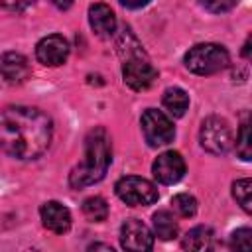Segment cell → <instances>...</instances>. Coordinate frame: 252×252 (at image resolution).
Wrapping results in <instances>:
<instances>
[{"instance_id": "cell-1", "label": "cell", "mask_w": 252, "mask_h": 252, "mask_svg": "<svg viewBox=\"0 0 252 252\" xmlns=\"http://www.w3.org/2000/svg\"><path fill=\"white\" fill-rule=\"evenodd\" d=\"M51 118L35 108L12 104L0 110V150L20 161L37 159L51 144Z\"/></svg>"}, {"instance_id": "cell-2", "label": "cell", "mask_w": 252, "mask_h": 252, "mask_svg": "<svg viewBox=\"0 0 252 252\" xmlns=\"http://www.w3.org/2000/svg\"><path fill=\"white\" fill-rule=\"evenodd\" d=\"M112 161V142L102 126L93 128L85 138V158L69 173L71 189H83L98 183Z\"/></svg>"}, {"instance_id": "cell-3", "label": "cell", "mask_w": 252, "mask_h": 252, "mask_svg": "<svg viewBox=\"0 0 252 252\" xmlns=\"http://www.w3.org/2000/svg\"><path fill=\"white\" fill-rule=\"evenodd\" d=\"M118 41V53L122 55V79L132 91H148L158 79V69L144 53L138 39L124 30Z\"/></svg>"}, {"instance_id": "cell-4", "label": "cell", "mask_w": 252, "mask_h": 252, "mask_svg": "<svg viewBox=\"0 0 252 252\" xmlns=\"http://www.w3.org/2000/svg\"><path fill=\"white\" fill-rule=\"evenodd\" d=\"M183 61L185 67L195 75H215L228 67L230 55L226 47L219 43H197L185 53Z\"/></svg>"}, {"instance_id": "cell-5", "label": "cell", "mask_w": 252, "mask_h": 252, "mask_svg": "<svg viewBox=\"0 0 252 252\" xmlns=\"http://www.w3.org/2000/svg\"><path fill=\"white\" fill-rule=\"evenodd\" d=\"M114 191L118 195V199L130 207H146V205H154L159 197L156 185L144 177L138 175H126L120 177L114 185Z\"/></svg>"}, {"instance_id": "cell-6", "label": "cell", "mask_w": 252, "mask_h": 252, "mask_svg": "<svg viewBox=\"0 0 252 252\" xmlns=\"http://www.w3.org/2000/svg\"><path fill=\"white\" fill-rule=\"evenodd\" d=\"M201 148L213 156H222L232 148V130L220 116H209L203 120L199 130Z\"/></svg>"}, {"instance_id": "cell-7", "label": "cell", "mask_w": 252, "mask_h": 252, "mask_svg": "<svg viewBox=\"0 0 252 252\" xmlns=\"http://www.w3.org/2000/svg\"><path fill=\"white\" fill-rule=\"evenodd\" d=\"M142 132H144V138L150 146L158 148V146H165L173 140L175 136V128H173V122L161 112V110H156V108H148L144 114H142Z\"/></svg>"}, {"instance_id": "cell-8", "label": "cell", "mask_w": 252, "mask_h": 252, "mask_svg": "<svg viewBox=\"0 0 252 252\" xmlns=\"http://www.w3.org/2000/svg\"><path fill=\"white\" fill-rule=\"evenodd\" d=\"M120 244L130 252H146L154 248V234L142 220L128 219L120 226Z\"/></svg>"}, {"instance_id": "cell-9", "label": "cell", "mask_w": 252, "mask_h": 252, "mask_svg": "<svg viewBox=\"0 0 252 252\" xmlns=\"http://www.w3.org/2000/svg\"><path fill=\"white\" fill-rule=\"evenodd\" d=\"M35 57H37V61L41 65L59 67L69 57V41L59 33L45 35L35 45Z\"/></svg>"}, {"instance_id": "cell-10", "label": "cell", "mask_w": 252, "mask_h": 252, "mask_svg": "<svg viewBox=\"0 0 252 252\" xmlns=\"http://www.w3.org/2000/svg\"><path fill=\"white\" fill-rule=\"evenodd\" d=\"M152 173L159 183L173 185L185 175V159L181 158L179 152H173V150L163 152L156 158L152 165Z\"/></svg>"}, {"instance_id": "cell-11", "label": "cell", "mask_w": 252, "mask_h": 252, "mask_svg": "<svg viewBox=\"0 0 252 252\" xmlns=\"http://www.w3.org/2000/svg\"><path fill=\"white\" fill-rule=\"evenodd\" d=\"M0 73H2L6 83L20 85L26 79H30L32 67H30V61L26 55H22L18 51H6L0 57Z\"/></svg>"}, {"instance_id": "cell-12", "label": "cell", "mask_w": 252, "mask_h": 252, "mask_svg": "<svg viewBox=\"0 0 252 252\" xmlns=\"http://www.w3.org/2000/svg\"><path fill=\"white\" fill-rule=\"evenodd\" d=\"M39 217H41L43 226L47 230L55 232V234H65L71 228V213L59 201H47V203H43L41 209H39Z\"/></svg>"}, {"instance_id": "cell-13", "label": "cell", "mask_w": 252, "mask_h": 252, "mask_svg": "<svg viewBox=\"0 0 252 252\" xmlns=\"http://www.w3.org/2000/svg\"><path fill=\"white\" fill-rule=\"evenodd\" d=\"M89 24L93 28V32L98 37H110L116 32V16L110 10V6L102 4V2H94L89 6Z\"/></svg>"}, {"instance_id": "cell-14", "label": "cell", "mask_w": 252, "mask_h": 252, "mask_svg": "<svg viewBox=\"0 0 252 252\" xmlns=\"http://www.w3.org/2000/svg\"><path fill=\"white\" fill-rule=\"evenodd\" d=\"M181 246L185 250H197V252L209 250L213 246V230L209 226H195L183 236Z\"/></svg>"}, {"instance_id": "cell-15", "label": "cell", "mask_w": 252, "mask_h": 252, "mask_svg": "<svg viewBox=\"0 0 252 252\" xmlns=\"http://www.w3.org/2000/svg\"><path fill=\"white\" fill-rule=\"evenodd\" d=\"M152 226L154 234L161 240H171L177 236V222L169 211H158L152 217Z\"/></svg>"}, {"instance_id": "cell-16", "label": "cell", "mask_w": 252, "mask_h": 252, "mask_svg": "<svg viewBox=\"0 0 252 252\" xmlns=\"http://www.w3.org/2000/svg\"><path fill=\"white\" fill-rule=\"evenodd\" d=\"M163 106L167 108V112L169 114H173V116H183L185 112H187V108H189V94L183 91V89H179V87H173V89H167L165 93H163Z\"/></svg>"}, {"instance_id": "cell-17", "label": "cell", "mask_w": 252, "mask_h": 252, "mask_svg": "<svg viewBox=\"0 0 252 252\" xmlns=\"http://www.w3.org/2000/svg\"><path fill=\"white\" fill-rule=\"evenodd\" d=\"M83 215L93 222H100L108 217V205L102 197H89L83 201Z\"/></svg>"}, {"instance_id": "cell-18", "label": "cell", "mask_w": 252, "mask_h": 252, "mask_svg": "<svg viewBox=\"0 0 252 252\" xmlns=\"http://www.w3.org/2000/svg\"><path fill=\"white\" fill-rule=\"evenodd\" d=\"M171 207L179 217L189 219V217H193L197 213V199L193 195H189V193H177L171 199Z\"/></svg>"}, {"instance_id": "cell-19", "label": "cell", "mask_w": 252, "mask_h": 252, "mask_svg": "<svg viewBox=\"0 0 252 252\" xmlns=\"http://www.w3.org/2000/svg\"><path fill=\"white\" fill-rule=\"evenodd\" d=\"M250 193H252V181H250V179H238V181L232 183V197L236 199V203H238L246 213L252 211Z\"/></svg>"}, {"instance_id": "cell-20", "label": "cell", "mask_w": 252, "mask_h": 252, "mask_svg": "<svg viewBox=\"0 0 252 252\" xmlns=\"http://www.w3.org/2000/svg\"><path fill=\"white\" fill-rule=\"evenodd\" d=\"M236 154L244 161H248L252 158V142H250V124H248V120H244L240 124V130H238V136H236Z\"/></svg>"}, {"instance_id": "cell-21", "label": "cell", "mask_w": 252, "mask_h": 252, "mask_svg": "<svg viewBox=\"0 0 252 252\" xmlns=\"http://www.w3.org/2000/svg\"><path fill=\"white\" fill-rule=\"evenodd\" d=\"M230 248L234 250H250L252 248V230L250 228H238L230 236Z\"/></svg>"}, {"instance_id": "cell-22", "label": "cell", "mask_w": 252, "mask_h": 252, "mask_svg": "<svg viewBox=\"0 0 252 252\" xmlns=\"http://www.w3.org/2000/svg\"><path fill=\"white\" fill-rule=\"evenodd\" d=\"M199 4L205 10L213 12V14H222V12H228V10H232L236 6L232 0H199Z\"/></svg>"}, {"instance_id": "cell-23", "label": "cell", "mask_w": 252, "mask_h": 252, "mask_svg": "<svg viewBox=\"0 0 252 252\" xmlns=\"http://www.w3.org/2000/svg\"><path fill=\"white\" fill-rule=\"evenodd\" d=\"M33 2H35V0H0L2 8H4L6 12H14V14L28 10V8H30Z\"/></svg>"}, {"instance_id": "cell-24", "label": "cell", "mask_w": 252, "mask_h": 252, "mask_svg": "<svg viewBox=\"0 0 252 252\" xmlns=\"http://www.w3.org/2000/svg\"><path fill=\"white\" fill-rule=\"evenodd\" d=\"M152 0H120L122 6L130 8V10H138V8H144L146 4H150Z\"/></svg>"}, {"instance_id": "cell-25", "label": "cell", "mask_w": 252, "mask_h": 252, "mask_svg": "<svg viewBox=\"0 0 252 252\" xmlns=\"http://www.w3.org/2000/svg\"><path fill=\"white\" fill-rule=\"evenodd\" d=\"M51 4L57 6L59 10H67V8L73 4V0H51Z\"/></svg>"}, {"instance_id": "cell-26", "label": "cell", "mask_w": 252, "mask_h": 252, "mask_svg": "<svg viewBox=\"0 0 252 252\" xmlns=\"http://www.w3.org/2000/svg\"><path fill=\"white\" fill-rule=\"evenodd\" d=\"M242 55H244L246 59L250 57V37L246 39V43H244V47H242Z\"/></svg>"}, {"instance_id": "cell-27", "label": "cell", "mask_w": 252, "mask_h": 252, "mask_svg": "<svg viewBox=\"0 0 252 252\" xmlns=\"http://www.w3.org/2000/svg\"><path fill=\"white\" fill-rule=\"evenodd\" d=\"M232 2H234V4H236V2H238V0H232Z\"/></svg>"}]
</instances>
